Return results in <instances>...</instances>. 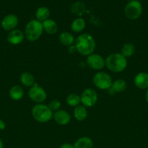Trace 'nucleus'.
<instances>
[{
	"instance_id": "obj_1",
	"label": "nucleus",
	"mask_w": 148,
	"mask_h": 148,
	"mask_svg": "<svg viewBox=\"0 0 148 148\" xmlns=\"http://www.w3.org/2000/svg\"><path fill=\"white\" fill-rule=\"evenodd\" d=\"M75 47L77 51L83 56L91 54L96 47V43L94 38L88 33L81 34L75 39Z\"/></svg>"
},
{
	"instance_id": "obj_2",
	"label": "nucleus",
	"mask_w": 148,
	"mask_h": 148,
	"mask_svg": "<svg viewBox=\"0 0 148 148\" xmlns=\"http://www.w3.org/2000/svg\"><path fill=\"white\" fill-rule=\"evenodd\" d=\"M105 66L111 72H121L127 66V59L121 53H112L106 58Z\"/></svg>"
},
{
	"instance_id": "obj_3",
	"label": "nucleus",
	"mask_w": 148,
	"mask_h": 148,
	"mask_svg": "<svg viewBox=\"0 0 148 148\" xmlns=\"http://www.w3.org/2000/svg\"><path fill=\"white\" fill-rule=\"evenodd\" d=\"M44 28L42 23L37 20H32L28 23L25 29V36L29 41H36L41 36Z\"/></svg>"
},
{
	"instance_id": "obj_4",
	"label": "nucleus",
	"mask_w": 148,
	"mask_h": 148,
	"mask_svg": "<svg viewBox=\"0 0 148 148\" xmlns=\"http://www.w3.org/2000/svg\"><path fill=\"white\" fill-rule=\"evenodd\" d=\"M31 114L33 119L39 123H46L53 118V112L48 106L41 103L35 105L32 108Z\"/></svg>"
},
{
	"instance_id": "obj_5",
	"label": "nucleus",
	"mask_w": 148,
	"mask_h": 148,
	"mask_svg": "<svg viewBox=\"0 0 148 148\" xmlns=\"http://www.w3.org/2000/svg\"><path fill=\"white\" fill-rule=\"evenodd\" d=\"M142 13V5L139 1L132 0L126 5L124 14L129 20H136Z\"/></svg>"
},
{
	"instance_id": "obj_6",
	"label": "nucleus",
	"mask_w": 148,
	"mask_h": 148,
	"mask_svg": "<svg viewBox=\"0 0 148 148\" xmlns=\"http://www.w3.org/2000/svg\"><path fill=\"white\" fill-rule=\"evenodd\" d=\"M93 83L100 90H109L112 86L113 80L110 75L106 72H100L95 74L93 77Z\"/></svg>"
},
{
	"instance_id": "obj_7",
	"label": "nucleus",
	"mask_w": 148,
	"mask_h": 148,
	"mask_svg": "<svg viewBox=\"0 0 148 148\" xmlns=\"http://www.w3.org/2000/svg\"><path fill=\"white\" fill-rule=\"evenodd\" d=\"M28 96L31 101L36 103H41L46 99V92L44 88L35 83L30 87L28 91Z\"/></svg>"
},
{
	"instance_id": "obj_8",
	"label": "nucleus",
	"mask_w": 148,
	"mask_h": 148,
	"mask_svg": "<svg viewBox=\"0 0 148 148\" xmlns=\"http://www.w3.org/2000/svg\"><path fill=\"white\" fill-rule=\"evenodd\" d=\"M98 95L92 88H86L81 95V103L85 107H92L97 103Z\"/></svg>"
},
{
	"instance_id": "obj_9",
	"label": "nucleus",
	"mask_w": 148,
	"mask_h": 148,
	"mask_svg": "<svg viewBox=\"0 0 148 148\" xmlns=\"http://www.w3.org/2000/svg\"><path fill=\"white\" fill-rule=\"evenodd\" d=\"M86 63L88 66L94 70H101L105 66V59L102 56L96 53H91L87 56Z\"/></svg>"
},
{
	"instance_id": "obj_10",
	"label": "nucleus",
	"mask_w": 148,
	"mask_h": 148,
	"mask_svg": "<svg viewBox=\"0 0 148 148\" xmlns=\"http://www.w3.org/2000/svg\"><path fill=\"white\" fill-rule=\"evenodd\" d=\"M1 27L4 30L11 31L15 30L18 25V18L16 15L13 14H10L6 15L1 20Z\"/></svg>"
},
{
	"instance_id": "obj_11",
	"label": "nucleus",
	"mask_w": 148,
	"mask_h": 148,
	"mask_svg": "<svg viewBox=\"0 0 148 148\" xmlns=\"http://www.w3.org/2000/svg\"><path fill=\"white\" fill-rule=\"evenodd\" d=\"M53 119L55 122L59 125H66L71 121V115L66 111L62 109L58 110L53 114Z\"/></svg>"
},
{
	"instance_id": "obj_12",
	"label": "nucleus",
	"mask_w": 148,
	"mask_h": 148,
	"mask_svg": "<svg viewBox=\"0 0 148 148\" xmlns=\"http://www.w3.org/2000/svg\"><path fill=\"white\" fill-rule=\"evenodd\" d=\"M25 37V34L20 30L15 29L11 30L7 35V41L12 45L20 44L23 40Z\"/></svg>"
},
{
	"instance_id": "obj_13",
	"label": "nucleus",
	"mask_w": 148,
	"mask_h": 148,
	"mask_svg": "<svg viewBox=\"0 0 148 148\" xmlns=\"http://www.w3.org/2000/svg\"><path fill=\"white\" fill-rule=\"evenodd\" d=\"M134 84L139 89H147L148 88V74L145 72H140L134 77Z\"/></svg>"
},
{
	"instance_id": "obj_14",
	"label": "nucleus",
	"mask_w": 148,
	"mask_h": 148,
	"mask_svg": "<svg viewBox=\"0 0 148 148\" xmlns=\"http://www.w3.org/2000/svg\"><path fill=\"white\" fill-rule=\"evenodd\" d=\"M44 30L46 32L47 34L54 35L57 32L58 26L56 22L54 21L52 19H48L42 23Z\"/></svg>"
},
{
	"instance_id": "obj_15",
	"label": "nucleus",
	"mask_w": 148,
	"mask_h": 148,
	"mask_svg": "<svg viewBox=\"0 0 148 148\" xmlns=\"http://www.w3.org/2000/svg\"><path fill=\"white\" fill-rule=\"evenodd\" d=\"M9 95L10 98L14 101H19L23 98L24 95V91L23 88L19 85H14L10 88L9 91Z\"/></svg>"
},
{
	"instance_id": "obj_16",
	"label": "nucleus",
	"mask_w": 148,
	"mask_h": 148,
	"mask_svg": "<svg viewBox=\"0 0 148 148\" xmlns=\"http://www.w3.org/2000/svg\"><path fill=\"white\" fill-rule=\"evenodd\" d=\"M73 114L74 117H75V119L77 121H82L86 119L87 116H88V111H87L85 106L78 105L74 109Z\"/></svg>"
},
{
	"instance_id": "obj_17",
	"label": "nucleus",
	"mask_w": 148,
	"mask_h": 148,
	"mask_svg": "<svg viewBox=\"0 0 148 148\" xmlns=\"http://www.w3.org/2000/svg\"><path fill=\"white\" fill-rule=\"evenodd\" d=\"M73 148H93V142L89 137H80L75 141Z\"/></svg>"
},
{
	"instance_id": "obj_18",
	"label": "nucleus",
	"mask_w": 148,
	"mask_h": 148,
	"mask_svg": "<svg viewBox=\"0 0 148 148\" xmlns=\"http://www.w3.org/2000/svg\"><path fill=\"white\" fill-rule=\"evenodd\" d=\"M49 15H50V10L46 7H39L36 12V20L41 23H43L45 20H48Z\"/></svg>"
},
{
	"instance_id": "obj_19",
	"label": "nucleus",
	"mask_w": 148,
	"mask_h": 148,
	"mask_svg": "<svg viewBox=\"0 0 148 148\" xmlns=\"http://www.w3.org/2000/svg\"><path fill=\"white\" fill-rule=\"evenodd\" d=\"M20 82L26 87L33 86L36 82H35V78L31 73L28 72H23L20 75Z\"/></svg>"
},
{
	"instance_id": "obj_20",
	"label": "nucleus",
	"mask_w": 148,
	"mask_h": 148,
	"mask_svg": "<svg viewBox=\"0 0 148 148\" xmlns=\"http://www.w3.org/2000/svg\"><path fill=\"white\" fill-rule=\"evenodd\" d=\"M59 40L62 45L66 46H70L73 44L75 39L73 36L68 32H62L59 36Z\"/></svg>"
},
{
	"instance_id": "obj_21",
	"label": "nucleus",
	"mask_w": 148,
	"mask_h": 148,
	"mask_svg": "<svg viewBox=\"0 0 148 148\" xmlns=\"http://www.w3.org/2000/svg\"><path fill=\"white\" fill-rule=\"evenodd\" d=\"M86 27V22L81 17H78L75 19L71 23V30L75 33H80Z\"/></svg>"
},
{
	"instance_id": "obj_22",
	"label": "nucleus",
	"mask_w": 148,
	"mask_h": 148,
	"mask_svg": "<svg viewBox=\"0 0 148 148\" xmlns=\"http://www.w3.org/2000/svg\"><path fill=\"white\" fill-rule=\"evenodd\" d=\"M126 88H127V83L126 82V81L123 79H116L115 82H113L112 86L110 89H111L114 92L118 93V92H122L125 91Z\"/></svg>"
},
{
	"instance_id": "obj_23",
	"label": "nucleus",
	"mask_w": 148,
	"mask_h": 148,
	"mask_svg": "<svg viewBox=\"0 0 148 148\" xmlns=\"http://www.w3.org/2000/svg\"><path fill=\"white\" fill-rule=\"evenodd\" d=\"M135 53V46L132 43H126L121 49V54L125 58L131 57Z\"/></svg>"
},
{
	"instance_id": "obj_24",
	"label": "nucleus",
	"mask_w": 148,
	"mask_h": 148,
	"mask_svg": "<svg viewBox=\"0 0 148 148\" xmlns=\"http://www.w3.org/2000/svg\"><path fill=\"white\" fill-rule=\"evenodd\" d=\"M67 104L71 106L76 107L81 103V96L76 93H71L66 98Z\"/></svg>"
},
{
	"instance_id": "obj_25",
	"label": "nucleus",
	"mask_w": 148,
	"mask_h": 148,
	"mask_svg": "<svg viewBox=\"0 0 148 148\" xmlns=\"http://www.w3.org/2000/svg\"><path fill=\"white\" fill-rule=\"evenodd\" d=\"M48 107L52 112H55V111H57L58 110L60 109L61 103L58 100H53V101L49 102Z\"/></svg>"
},
{
	"instance_id": "obj_26",
	"label": "nucleus",
	"mask_w": 148,
	"mask_h": 148,
	"mask_svg": "<svg viewBox=\"0 0 148 148\" xmlns=\"http://www.w3.org/2000/svg\"><path fill=\"white\" fill-rule=\"evenodd\" d=\"M84 6L82 3L77 2L74 4L72 7V12L73 13H76V14H80V10H84Z\"/></svg>"
},
{
	"instance_id": "obj_27",
	"label": "nucleus",
	"mask_w": 148,
	"mask_h": 148,
	"mask_svg": "<svg viewBox=\"0 0 148 148\" xmlns=\"http://www.w3.org/2000/svg\"><path fill=\"white\" fill-rule=\"evenodd\" d=\"M59 148H73V145L70 143H64L59 147Z\"/></svg>"
},
{
	"instance_id": "obj_28",
	"label": "nucleus",
	"mask_w": 148,
	"mask_h": 148,
	"mask_svg": "<svg viewBox=\"0 0 148 148\" xmlns=\"http://www.w3.org/2000/svg\"><path fill=\"white\" fill-rule=\"evenodd\" d=\"M6 128V124L2 119H0V130H4Z\"/></svg>"
},
{
	"instance_id": "obj_29",
	"label": "nucleus",
	"mask_w": 148,
	"mask_h": 148,
	"mask_svg": "<svg viewBox=\"0 0 148 148\" xmlns=\"http://www.w3.org/2000/svg\"><path fill=\"white\" fill-rule=\"evenodd\" d=\"M145 98H146V101H147V102L148 103V88H147V89L146 94H145Z\"/></svg>"
},
{
	"instance_id": "obj_30",
	"label": "nucleus",
	"mask_w": 148,
	"mask_h": 148,
	"mask_svg": "<svg viewBox=\"0 0 148 148\" xmlns=\"http://www.w3.org/2000/svg\"><path fill=\"white\" fill-rule=\"evenodd\" d=\"M4 147V145H3V142L1 140V139L0 138V148H3Z\"/></svg>"
}]
</instances>
